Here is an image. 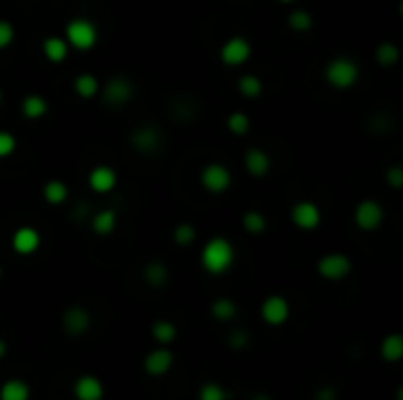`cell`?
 <instances>
[{"label": "cell", "instance_id": "obj_1", "mask_svg": "<svg viewBox=\"0 0 403 400\" xmlns=\"http://www.w3.org/2000/svg\"><path fill=\"white\" fill-rule=\"evenodd\" d=\"M234 264H236V247L224 236H215L200 247V266L205 273L224 276L234 269Z\"/></svg>", "mask_w": 403, "mask_h": 400}, {"label": "cell", "instance_id": "obj_2", "mask_svg": "<svg viewBox=\"0 0 403 400\" xmlns=\"http://www.w3.org/2000/svg\"><path fill=\"white\" fill-rule=\"evenodd\" d=\"M64 40L69 43L71 50L90 52V50H95L99 43V29L92 19L73 17V19H69V24H66V29H64Z\"/></svg>", "mask_w": 403, "mask_h": 400}, {"label": "cell", "instance_id": "obj_3", "mask_svg": "<svg viewBox=\"0 0 403 400\" xmlns=\"http://www.w3.org/2000/svg\"><path fill=\"white\" fill-rule=\"evenodd\" d=\"M324 78L333 90H352L359 83L361 69L352 57H335L326 64Z\"/></svg>", "mask_w": 403, "mask_h": 400}, {"label": "cell", "instance_id": "obj_4", "mask_svg": "<svg viewBox=\"0 0 403 400\" xmlns=\"http://www.w3.org/2000/svg\"><path fill=\"white\" fill-rule=\"evenodd\" d=\"M99 94L109 108H123L134 99V83L125 76H111L99 87Z\"/></svg>", "mask_w": 403, "mask_h": 400}, {"label": "cell", "instance_id": "obj_5", "mask_svg": "<svg viewBox=\"0 0 403 400\" xmlns=\"http://www.w3.org/2000/svg\"><path fill=\"white\" fill-rule=\"evenodd\" d=\"M198 181H200V186H203L205 193L222 195V193H226L231 188L234 174H231V169L224 165V162H207V165L200 169Z\"/></svg>", "mask_w": 403, "mask_h": 400}, {"label": "cell", "instance_id": "obj_6", "mask_svg": "<svg viewBox=\"0 0 403 400\" xmlns=\"http://www.w3.org/2000/svg\"><path fill=\"white\" fill-rule=\"evenodd\" d=\"M252 57V45L245 36H231L226 38L219 47V62L229 69L245 66Z\"/></svg>", "mask_w": 403, "mask_h": 400}, {"label": "cell", "instance_id": "obj_7", "mask_svg": "<svg viewBox=\"0 0 403 400\" xmlns=\"http://www.w3.org/2000/svg\"><path fill=\"white\" fill-rule=\"evenodd\" d=\"M382 221H385V207H382L380 200L364 198L354 207V224L359 231L373 233L382 226Z\"/></svg>", "mask_w": 403, "mask_h": 400}, {"label": "cell", "instance_id": "obj_8", "mask_svg": "<svg viewBox=\"0 0 403 400\" xmlns=\"http://www.w3.org/2000/svg\"><path fill=\"white\" fill-rule=\"evenodd\" d=\"M127 141H130V146L137 153L151 155V153H156L160 146H163V132H160L158 125L146 123V125L134 127V130L127 134Z\"/></svg>", "mask_w": 403, "mask_h": 400}, {"label": "cell", "instance_id": "obj_9", "mask_svg": "<svg viewBox=\"0 0 403 400\" xmlns=\"http://www.w3.org/2000/svg\"><path fill=\"white\" fill-rule=\"evenodd\" d=\"M352 269H354L352 259L342 252H328L316 262V273L324 278V280H331V283L345 280V278L352 273Z\"/></svg>", "mask_w": 403, "mask_h": 400}, {"label": "cell", "instance_id": "obj_10", "mask_svg": "<svg viewBox=\"0 0 403 400\" xmlns=\"http://www.w3.org/2000/svg\"><path fill=\"white\" fill-rule=\"evenodd\" d=\"M290 221L300 231H316L324 217H321V207L314 200H298L290 207Z\"/></svg>", "mask_w": 403, "mask_h": 400}, {"label": "cell", "instance_id": "obj_11", "mask_svg": "<svg viewBox=\"0 0 403 400\" xmlns=\"http://www.w3.org/2000/svg\"><path fill=\"white\" fill-rule=\"evenodd\" d=\"M260 318L271 328H281L290 318V302L283 295H269L260 307Z\"/></svg>", "mask_w": 403, "mask_h": 400}, {"label": "cell", "instance_id": "obj_12", "mask_svg": "<svg viewBox=\"0 0 403 400\" xmlns=\"http://www.w3.org/2000/svg\"><path fill=\"white\" fill-rule=\"evenodd\" d=\"M10 243H12V250H15L19 257H31L43 245V236H40L36 226H19L15 228V233H12Z\"/></svg>", "mask_w": 403, "mask_h": 400}, {"label": "cell", "instance_id": "obj_13", "mask_svg": "<svg viewBox=\"0 0 403 400\" xmlns=\"http://www.w3.org/2000/svg\"><path fill=\"white\" fill-rule=\"evenodd\" d=\"M92 325V316L90 311L80 304H73L62 314V328L69 337H83Z\"/></svg>", "mask_w": 403, "mask_h": 400}, {"label": "cell", "instance_id": "obj_14", "mask_svg": "<svg viewBox=\"0 0 403 400\" xmlns=\"http://www.w3.org/2000/svg\"><path fill=\"white\" fill-rule=\"evenodd\" d=\"M87 186H90V191L99 195L111 193L118 186V172L111 165H104V162L102 165H95L90 169V174H87Z\"/></svg>", "mask_w": 403, "mask_h": 400}, {"label": "cell", "instance_id": "obj_15", "mask_svg": "<svg viewBox=\"0 0 403 400\" xmlns=\"http://www.w3.org/2000/svg\"><path fill=\"white\" fill-rule=\"evenodd\" d=\"M174 365V354L167 347H158L144 356V372L149 377H165Z\"/></svg>", "mask_w": 403, "mask_h": 400}, {"label": "cell", "instance_id": "obj_16", "mask_svg": "<svg viewBox=\"0 0 403 400\" xmlns=\"http://www.w3.org/2000/svg\"><path fill=\"white\" fill-rule=\"evenodd\" d=\"M243 167L252 179H264L267 174L271 172V155H269L264 148L252 146L248 148L243 155Z\"/></svg>", "mask_w": 403, "mask_h": 400}, {"label": "cell", "instance_id": "obj_17", "mask_svg": "<svg viewBox=\"0 0 403 400\" xmlns=\"http://www.w3.org/2000/svg\"><path fill=\"white\" fill-rule=\"evenodd\" d=\"M73 396L76 400H102L104 398V384L95 375H80L73 382Z\"/></svg>", "mask_w": 403, "mask_h": 400}, {"label": "cell", "instance_id": "obj_18", "mask_svg": "<svg viewBox=\"0 0 403 400\" xmlns=\"http://www.w3.org/2000/svg\"><path fill=\"white\" fill-rule=\"evenodd\" d=\"M48 113H50V101L45 99L43 94L31 92L22 99V116L26 120H33V123H36V120H43Z\"/></svg>", "mask_w": 403, "mask_h": 400}, {"label": "cell", "instance_id": "obj_19", "mask_svg": "<svg viewBox=\"0 0 403 400\" xmlns=\"http://www.w3.org/2000/svg\"><path fill=\"white\" fill-rule=\"evenodd\" d=\"M90 228H92V233L99 236V238H106V236H111L118 228V212H116V209H111V207L99 209V212L92 214Z\"/></svg>", "mask_w": 403, "mask_h": 400}, {"label": "cell", "instance_id": "obj_20", "mask_svg": "<svg viewBox=\"0 0 403 400\" xmlns=\"http://www.w3.org/2000/svg\"><path fill=\"white\" fill-rule=\"evenodd\" d=\"M71 47L64 40V36H48L43 40V54L50 64H64L69 59Z\"/></svg>", "mask_w": 403, "mask_h": 400}, {"label": "cell", "instance_id": "obj_21", "mask_svg": "<svg viewBox=\"0 0 403 400\" xmlns=\"http://www.w3.org/2000/svg\"><path fill=\"white\" fill-rule=\"evenodd\" d=\"M99 87H102V80H99L95 73H78V76L73 78V92H76V97L85 101L99 97Z\"/></svg>", "mask_w": 403, "mask_h": 400}, {"label": "cell", "instance_id": "obj_22", "mask_svg": "<svg viewBox=\"0 0 403 400\" xmlns=\"http://www.w3.org/2000/svg\"><path fill=\"white\" fill-rule=\"evenodd\" d=\"M43 200L52 207H59L69 200V186L62 179H48L43 184Z\"/></svg>", "mask_w": 403, "mask_h": 400}, {"label": "cell", "instance_id": "obj_23", "mask_svg": "<svg viewBox=\"0 0 403 400\" xmlns=\"http://www.w3.org/2000/svg\"><path fill=\"white\" fill-rule=\"evenodd\" d=\"M0 400H31V386L24 379L12 377L0 386Z\"/></svg>", "mask_w": 403, "mask_h": 400}, {"label": "cell", "instance_id": "obj_24", "mask_svg": "<svg viewBox=\"0 0 403 400\" xmlns=\"http://www.w3.org/2000/svg\"><path fill=\"white\" fill-rule=\"evenodd\" d=\"M236 90L241 97L245 99H260L262 92H264V83L257 73H243L238 80H236Z\"/></svg>", "mask_w": 403, "mask_h": 400}, {"label": "cell", "instance_id": "obj_25", "mask_svg": "<svg viewBox=\"0 0 403 400\" xmlns=\"http://www.w3.org/2000/svg\"><path fill=\"white\" fill-rule=\"evenodd\" d=\"M142 276H144L146 285H151V288H163V285L170 280V269H167L163 262L153 259L144 266Z\"/></svg>", "mask_w": 403, "mask_h": 400}, {"label": "cell", "instance_id": "obj_26", "mask_svg": "<svg viewBox=\"0 0 403 400\" xmlns=\"http://www.w3.org/2000/svg\"><path fill=\"white\" fill-rule=\"evenodd\" d=\"M286 24H288V29L295 31V33H307V31L314 29V15L305 8H295V10L288 12Z\"/></svg>", "mask_w": 403, "mask_h": 400}, {"label": "cell", "instance_id": "obj_27", "mask_svg": "<svg viewBox=\"0 0 403 400\" xmlns=\"http://www.w3.org/2000/svg\"><path fill=\"white\" fill-rule=\"evenodd\" d=\"M210 316L219 323H229L238 316V307H236V302H234V299L219 297V299H215L210 304Z\"/></svg>", "mask_w": 403, "mask_h": 400}, {"label": "cell", "instance_id": "obj_28", "mask_svg": "<svg viewBox=\"0 0 403 400\" xmlns=\"http://www.w3.org/2000/svg\"><path fill=\"white\" fill-rule=\"evenodd\" d=\"M151 337L156 339L160 347H170V344L177 339V325L172 321H165V318H160L151 325Z\"/></svg>", "mask_w": 403, "mask_h": 400}, {"label": "cell", "instance_id": "obj_29", "mask_svg": "<svg viewBox=\"0 0 403 400\" xmlns=\"http://www.w3.org/2000/svg\"><path fill=\"white\" fill-rule=\"evenodd\" d=\"M380 356L385 358L387 363H396V361H401L403 358V339L401 335H387L385 339H382V344H380Z\"/></svg>", "mask_w": 403, "mask_h": 400}, {"label": "cell", "instance_id": "obj_30", "mask_svg": "<svg viewBox=\"0 0 403 400\" xmlns=\"http://www.w3.org/2000/svg\"><path fill=\"white\" fill-rule=\"evenodd\" d=\"M401 59V50L399 45L389 43V40H382V43L375 47V62H378L380 66H385V69H389V66H396Z\"/></svg>", "mask_w": 403, "mask_h": 400}, {"label": "cell", "instance_id": "obj_31", "mask_svg": "<svg viewBox=\"0 0 403 400\" xmlns=\"http://www.w3.org/2000/svg\"><path fill=\"white\" fill-rule=\"evenodd\" d=\"M241 224H243V231L250 233V236H262L267 231V217L260 212V209H248V212L243 214V219H241Z\"/></svg>", "mask_w": 403, "mask_h": 400}, {"label": "cell", "instance_id": "obj_32", "mask_svg": "<svg viewBox=\"0 0 403 400\" xmlns=\"http://www.w3.org/2000/svg\"><path fill=\"white\" fill-rule=\"evenodd\" d=\"M250 116L243 111H234L226 116V130H229L231 134H236V137H245L248 132H250Z\"/></svg>", "mask_w": 403, "mask_h": 400}, {"label": "cell", "instance_id": "obj_33", "mask_svg": "<svg viewBox=\"0 0 403 400\" xmlns=\"http://www.w3.org/2000/svg\"><path fill=\"white\" fill-rule=\"evenodd\" d=\"M172 240L182 247H189L196 243V226L189 221H179L177 226L172 228Z\"/></svg>", "mask_w": 403, "mask_h": 400}, {"label": "cell", "instance_id": "obj_34", "mask_svg": "<svg viewBox=\"0 0 403 400\" xmlns=\"http://www.w3.org/2000/svg\"><path fill=\"white\" fill-rule=\"evenodd\" d=\"M229 391L217 382H205L198 389V400H229Z\"/></svg>", "mask_w": 403, "mask_h": 400}, {"label": "cell", "instance_id": "obj_35", "mask_svg": "<svg viewBox=\"0 0 403 400\" xmlns=\"http://www.w3.org/2000/svg\"><path fill=\"white\" fill-rule=\"evenodd\" d=\"M17 146H19V141H17V134H15V132L0 130V160H5V158H10V155H15Z\"/></svg>", "mask_w": 403, "mask_h": 400}, {"label": "cell", "instance_id": "obj_36", "mask_svg": "<svg viewBox=\"0 0 403 400\" xmlns=\"http://www.w3.org/2000/svg\"><path fill=\"white\" fill-rule=\"evenodd\" d=\"M15 38H17L15 24L8 22V19H0V52L8 50V47H12V43H15Z\"/></svg>", "mask_w": 403, "mask_h": 400}, {"label": "cell", "instance_id": "obj_37", "mask_svg": "<svg viewBox=\"0 0 403 400\" xmlns=\"http://www.w3.org/2000/svg\"><path fill=\"white\" fill-rule=\"evenodd\" d=\"M385 179L392 188H401L403 186V167L401 165H392L385 172Z\"/></svg>", "mask_w": 403, "mask_h": 400}, {"label": "cell", "instance_id": "obj_38", "mask_svg": "<svg viewBox=\"0 0 403 400\" xmlns=\"http://www.w3.org/2000/svg\"><path fill=\"white\" fill-rule=\"evenodd\" d=\"M319 400H335V389H324L319 393Z\"/></svg>", "mask_w": 403, "mask_h": 400}, {"label": "cell", "instance_id": "obj_39", "mask_svg": "<svg viewBox=\"0 0 403 400\" xmlns=\"http://www.w3.org/2000/svg\"><path fill=\"white\" fill-rule=\"evenodd\" d=\"M5 356H8V342H5V339L0 337V361H3Z\"/></svg>", "mask_w": 403, "mask_h": 400}, {"label": "cell", "instance_id": "obj_40", "mask_svg": "<svg viewBox=\"0 0 403 400\" xmlns=\"http://www.w3.org/2000/svg\"><path fill=\"white\" fill-rule=\"evenodd\" d=\"M279 3H283V5H290V3H295V0H279Z\"/></svg>", "mask_w": 403, "mask_h": 400}, {"label": "cell", "instance_id": "obj_41", "mask_svg": "<svg viewBox=\"0 0 403 400\" xmlns=\"http://www.w3.org/2000/svg\"><path fill=\"white\" fill-rule=\"evenodd\" d=\"M0 104H3V87H0Z\"/></svg>", "mask_w": 403, "mask_h": 400}, {"label": "cell", "instance_id": "obj_42", "mask_svg": "<svg viewBox=\"0 0 403 400\" xmlns=\"http://www.w3.org/2000/svg\"><path fill=\"white\" fill-rule=\"evenodd\" d=\"M5 276V271H3V266H0V278H3Z\"/></svg>", "mask_w": 403, "mask_h": 400}, {"label": "cell", "instance_id": "obj_43", "mask_svg": "<svg viewBox=\"0 0 403 400\" xmlns=\"http://www.w3.org/2000/svg\"><path fill=\"white\" fill-rule=\"evenodd\" d=\"M255 400H269V398H255Z\"/></svg>", "mask_w": 403, "mask_h": 400}]
</instances>
